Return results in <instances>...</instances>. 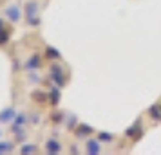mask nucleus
Here are the masks:
<instances>
[{
	"mask_svg": "<svg viewBox=\"0 0 161 155\" xmlns=\"http://www.w3.org/2000/svg\"><path fill=\"white\" fill-rule=\"evenodd\" d=\"M49 76H51L53 81L56 83V87H60V89H62V87L67 83L65 72H64L62 65H60V63H56V61H54V63L51 65V69H49Z\"/></svg>",
	"mask_w": 161,
	"mask_h": 155,
	"instance_id": "1",
	"label": "nucleus"
},
{
	"mask_svg": "<svg viewBox=\"0 0 161 155\" xmlns=\"http://www.w3.org/2000/svg\"><path fill=\"white\" fill-rule=\"evenodd\" d=\"M25 125H27V116H25V114H18L15 117V121L11 123V132L18 135V141L24 139L22 135H24V126Z\"/></svg>",
	"mask_w": 161,
	"mask_h": 155,
	"instance_id": "2",
	"label": "nucleus"
},
{
	"mask_svg": "<svg viewBox=\"0 0 161 155\" xmlns=\"http://www.w3.org/2000/svg\"><path fill=\"white\" fill-rule=\"evenodd\" d=\"M16 116H18V114H16L15 106H6L4 110H0V125H9V123H13Z\"/></svg>",
	"mask_w": 161,
	"mask_h": 155,
	"instance_id": "3",
	"label": "nucleus"
},
{
	"mask_svg": "<svg viewBox=\"0 0 161 155\" xmlns=\"http://www.w3.org/2000/svg\"><path fill=\"white\" fill-rule=\"evenodd\" d=\"M85 153L89 155H100L102 153V141L98 139H87L85 141Z\"/></svg>",
	"mask_w": 161,
	"mask_h": 155,
	"instance_id": "4",
	"label": "nucleus"
},
{
	"mask_svg": "<svg viewBox=\"0 0 161 155\" xmlns=\"http://www.w3.org/2000/svg\"><path fill=\"white\" fill-rule=\"evenodd\" d=\"M4 13H6V16H8V20H11V22H18V20L22 18V9L18 8L16 4H13V6H8Z\"/></svg>",
	"mask_w": 161,
	"mask_h": 155,
	"instance_id": "5",
	"label": "nucleus"
},
{
	"mask_svg": "<svg viewBox=\"0 0 161 155\" xmlns=\"http://www.w3.org/2000/svg\"><path fill=\"white\" fill-rule=\"evenodd\" d=\"M25 70H38L42 67V56L40 54H33L27 61H25Z\"/></svg>",
	"mask_w": 161,
	"mask_h": 155,
	"instance_id": "6",
	"label": "nucleus"
},
{
	"mask_svg": "<svg viewBox=\"0 0 161 155\" xmlns=\"http://www.w3.org/2000/svg\"><path fill=\"white\" fill-rule=\"evenodd\" d=\"M92 133H94V130L89 125H85V123H78V126L74 128V135L80 137V139L81 137H87V135H92Z\"/></svg>",
	"mask_w": 161,
	"mask_h": 155,
	"instance_id": "7",
	"label": "nucleus"
},
{
	"mask_svg": "<svg viewBox=\"0 0 161 155\" xmlns=\"http://www.w3.org/2000/svg\"><path fill=\"white\" fill-rule=\"evenodd\" d=\"M45 153H49V155H54V153H60L62 152V144H60L56 139H49L47 142H45Z\"/></svg>",
	"mask_w": 161,
	"mask_h": 155,
	"instance_id": "8",
	"label": "nucleus"
},
{
	"mask_svg": "<svg viewBox=\"0 0 161 155\" xmlns=\"http://www.w3.org/2000/svg\"><path fill=\"white\" fill-rule=\"evenodd\" d=\"M127 137H130L132 141H138L141 135H143V130H141V126H139V123H134V125L130 126V128H127Z\"/></svg>",
	"mask_w": 161,
	"mask_h": 155,
	"instance_id": "9",
	"label": "nucleus"
},
{
	"mask_svg": "<svg viewBox=\"0 0 161 155\" xmlns=\"http://www.w3.org/2000/svg\"><path fill=\"white\" fill-rule=\"evenodd\" d=\"M38 13V4L36 2H27L25 4V18H33V16H36Z\"/></svg>",
	"mask_w": 161,
	"mask_h": 155,
	"instance_id": "10",
	"label": "nucleus"
},
{
	"mask_svg": "<svg viewBox=\"0 0 161 155\" xmlns=\"http://www.w3.org/2000/svg\"><path fill=\"white\" fill-rule=\"evenodd\" d=\"M15 150V142H9V141H0V155L2 153H11Z\"/></svg>",
	"mask_w": 161,
	"mask_h": 155,
	"instance_id": "11",
	"label": "nucleus"
},
{
	"mask_svg": "<svg viewBox=\"0 0 161 155\" xmlns=\"http://www.w3.org/2000/svg\"><path fill=\"white\" fill-rule=\"evenodd\" d=\"M49 97H51V101H49V103H51L53 106H56V105L60 103V87L53 89L51 92H49Z\"/></svg>",
	"mask_w": 161,
	"mask_h": 155,
	"instance_id": "12",
	"label": "nucleus"
},
{
	"mask_svg": "<svg viewBox=\"0 0 161 155\" xmlns=\"http://www.w3.org/2000/svg\"><path fill=\"white\" fill-rule=\"evenodd\" d=\"M18 152H20L22 155H25V153H36V152H38V146H36V144H22Z\"/></svg>",
	"mask_w": 161,
	"mask_h": 155,
	"instance_id": "13",
	"label": "nucleus"
},
{
	"mask_svg": "<svg viewBox=\"0 0 161 155\" xmlns=\"http://www.w3.org/2000/svg\"><path fill=\"white\" fill-rule=\"evenodd\" d=\"M96 137L102 141V142H112V141H114V135L109 133V132H98L96 133Z\"/></svg>",
	"mask_w": 161,
	"mask_h": 155,
	"instance_id": "14",
	"label": "nucleus"
},
{
	"mask_svg": "<svg viewBox=\"0 0 161 155\" xmlns=\"http://www.w3.org/2000/svg\"><path fill=\"white\" fill-rule=\"evenodd\" d=\"M148 116L152 119H158V121H161V108L159 105H156V106H150V110H148Z\"/></svg>",
	"mask_w": 161,
	"mask_h": 155,
	"instance_id": "15",
	"label": "nucleus"
},
{
	"mask_svg": "<svg viewBox=\"0 0 161 155\" xmlns=\"http://www.w3.org/2000/svg\"><path fill=\"white\" fill-rule=\"evenodd\" d=\"M8 40H9V29L2 27V29H0V45L8 44Z\"/></svg>",
	"mask_w": 161,
	"mask_h": 155,
	"instance_id": "16",
	"label": "nucleus"
},
{
	"mask_svg": "<svg viewBox=\"0 0 161 155\" xmlns=\"http://www.w3.org/2000/svg\"><path fill=\"white\" fill-rule=\"evenodd\" d=\"M45 56H47V58H51V59H58L60 58L58 51H54L53 47H47V49H45Z\"/></svg>",
	"mask_w": 161,
	"mask_h": 155,
	"instance_id": "17",
	"label": "nucleus"
},
{
	"mask_svg": "<svg viewBox=\"0 0 161 155\" xmlns=\"http://www.w3.org/2000/svg\"><path fill=\"white\" fill-rule=\"evenodd\" d=\"M33 99H35L36 103H44V101H47V94H40V90H36V92L33 94Z\"/></svg>",
	"mask_w": 161,
	"mask_h": 155,
	"instance_id": "18",
	"label": "nucleus"
},
{
	"mask_svg": "<svg viewBox=\"0 0 161 155\" xmlns=\"http://www.w3.org/2000/svg\"><path fill=\"white\" fill-rule=\"evenodd\" d=\"M25 22H27V25H31V27H38V25L42 23V20H40L38 16H33V18H27Z\"/></svg>",
	"mask_w": 161,
	"mask_h": 155,
	"instance_id": "19",
	"label": "nucleus"
},
{
	"mask_svg": "<svg viewBox=\"0 0 161 155\" xmlns=\"http://www.w3.org/2000/svg\"><path fill=\"white\" fill-rule=\"evenodd\" d=\"M62 119H64V114H62V112H54V114L51 116V121L54 123V125L62 123Z\"/></svg>",
	"mask_w": 161,
	"mask_h": 155,
	"instance_id": "20",
	"label": "nucleus"
},
{
	"mask_svg": "<svg viewBox=\"0 0 161 155\" xmlns=\"http://www.w3.org/2000/svg\"><path fill=\"white\" fill-rule=\"evenodd\" d=\"M2 27H4V20H0V29H2Z\"/></svg>",
	"mask_w": 161,
	"mask_h": 155,
	"instance_id": "21",
	"label": "nucleus"
},
{
	"mask_svg": "<svg viewBox=\"0 0 161 155\" xmlns=\"http://www.w3.org/2000/svg\"><path fill=\"white\" fill-rule=\"evenodd\" d=\"M0 137H2V130H0Z\"/></svg>",
	"mask_w": 161,
	"mask_h": 155,
	"instance_id": "22",
	"label": "nucleus"
},
{
	"mask_svg": "<svg viewBox=\"0 0 161 155\" xmlns=\"http://www.w3.org/2000/svg\"><path fill=\"white\" fill-rule=\"evenodd\" d=\"M159 108H161V105H159Z\"/></svg>",
	"mask_w": 161,
	"mask_h": 155,
	"instance_id": "23",
	"label": "nucleus"
}]
</instances>
